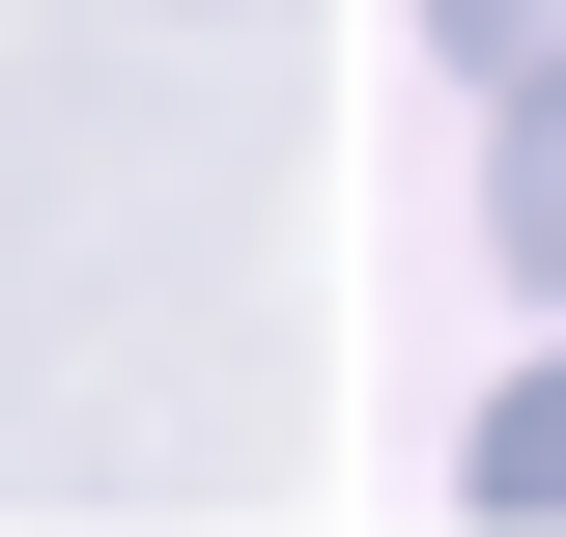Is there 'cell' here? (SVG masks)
<instances>
[{
    "label": "cell",
    "mask_w": 566,
    "mask_h": 537,
    "mask_svg": "<svg viewBox=\"0 0 566 537\" xmlns=\"http://www.w3.org/2000/svg\"><path fill=\"white\" fill-rule=\"evenodd\" d=\"M424 29H453L482 85H538V57H566V0H424Z\"/></svg>",
    "instance_id": "cell-3"
},
{
    "label": "cell",
    "mask_w": 566,
    "mask_h": 537,
    "mask_svg": "<svg viewBox=\"0 0 566 537\" xmlns=\"http://www.w3.org/2000/svg\"><path fill=\"white\" fill-rule=\"evenodd\" d=\"M482 227H510V283H566V57L510 85V141H482Z\"/></svg>",
    "instance_id": "cell-2"
},
{
    "label": "cell",
    "mask_w": 566,
    "mask_h": 537,
    "mask_svg": "<svg viewBox=\"0 0 566 537\" xmlns=\"http://www.w3.org/2000/svg\"><path fill=\"white\" fill-rule=\"evenodd\" d=\"M453 509H510V537H566V368H510V397L453 424Z\"/></svg>",
    "instance_id": "cell-1"
}]
</instances>
